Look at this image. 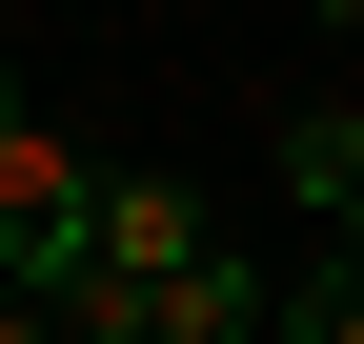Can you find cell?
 I'll list each match as a JSON object with an SVG mask.
<instances>
[{"label":"cell","mask_w":364,"mask_h":344,"mask_svg":"<svg viewBox=\"0 0 364 344\" xmlns=\"http://www.w3.org/2000/svg\"><path fill=\"white\" fill-rule=\"evenodd\" d=\"M223 264V223L182 183H102V284H142V304H182V284Z\"/></svg>","instance_id":"obj_1"},{"label":"cell","mask_w":364,"mask_h":344,"mask_svg":"<svg viewBox=\"0 0 364 344\" xmlns=\"http://www.w3.org/2000/svg\"><path fill=\"white\" fill-rule=\"evenodd\" d=\"M284 203L324 223V264H364V122L344 102H284Z\"/></svg>","instance_id":"obj_2"},{"label":"cell","mask_w":364,"mask_h":344,"mask_svg":"<svg viewBox=\"0 0 364 344\" xmlns=\"http://www.w3.org/2000/svg\"><path fill=\"white\" fill-rule=\"evenodd\" d=\"M284 344H364V264H304L284 284Z\"/></svg>","instance_id":"obj_3"},{"label":"cell","mask_w":364,"mask_h":344,"mask_svg":"<svg viewBox=\"0 0 364 344\" xmlns=\"http://www.w3.org/2000/svg\"><path fill=\"white\" fill-rule=\"evenodd\" d=\"M0 344H61V324H41V304H0Z\"/></svg>","instance_id":"obj_4"},{"label":"cell","mask_w":364,"mask_h":344,"mask_svg":"<svg viewBox=\"0 0 364 344\" xmlns=\"http://www.w3.org/2000/svg\"><path fill=\"white\" fill-rule=\"evenodd\" d=\"M0 122H21V61H0Z\"/></svg>","instance_id":"obj_5"},{"label":"cell","mask_w":364,"mask_h":344,"mask_svg":"<svg viewBox=\"0 0 364 344\" xmlns=\"http://www.w3.org/2000/svg\"><path fill=\"white\" fill-rule=\"evenodd\" d=\"M344 122H364V81H344Z\"/></svg>","instance_id":"obj_6"}]
</instances>
